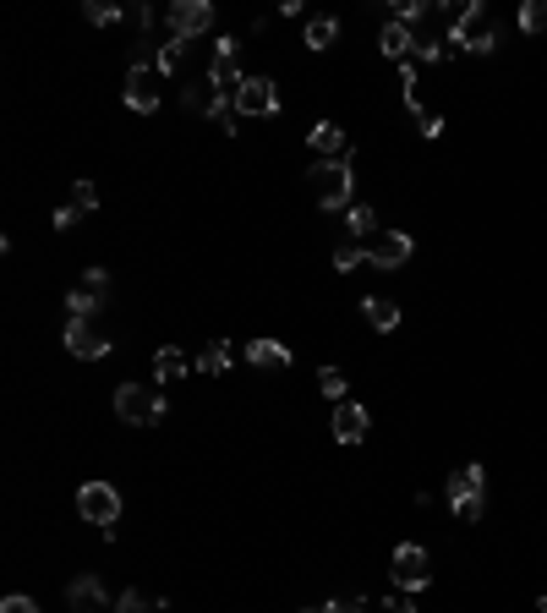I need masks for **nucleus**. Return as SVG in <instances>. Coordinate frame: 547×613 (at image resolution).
<instances>
[{"mask_svg": "<svg viewBox=\"0 0 547 613\" xmlns=\"http://www.w3.org/2000/svg\"><path fill=\"white\" fill-rule=\"evenodd\" d=\"M307 181H312V198H318L323 208H334V214H345L356 198V154L351 159H340V165H312L307 170Z\"/></svg>", "mask_w": 547, "mask_h": 613, "instance_id": "nucleus-1", "label": "nucleus"}, {"mask_svg": "<svg viewBox=\"0 0 547 613\" xmlns=\"http://www.w3.org/2000/svg\"><path fill=\"white\" fill-rule=\"evenodd\" d=\"M115 416L132 422V427H159L165 422V395L148 389V384H121L115 389Z\"/></svg>", "mask_w": 547, "mask_h": 613, "instance_id": "nucleus-2", "label": "nucleus"}, {"mask_svg": "<svg viewBox=\"0 0 547 613\" xmlns=\"http://www.w3.org/2000/svg\"><path fill=\"white\" fill-rule=\"evenodd\" d=\"M165 83H170V77L154 66V55H137L132 72H126V88H121V94H126V104H132V110L148 115V110H159V99H165Z\"/></svg>", "mask_w": 547, "mask_h": 613, "instance_id": "nucleus-3", "label": "nucleus"}, {"mask_svg": "<svg viewBox=\"0 0 547 613\" xmlns=\"http://www.w3.org/2000/svg\"><path fill=\"white\" fill-rule=\"evenodd\" d=\"M449 39H455L460 50H471V55H487L498 44V22L487 17V6H476V0H471V6H465V17L449 28Z\"/></svg>", "mask_w": 547, "mask_h": 613, "instance_id": "nucleus-4", "label": "nucleus"}, {"mask_svg": "<svg viewBox=\"0 0 547 613\" xmlns=\"http://www.w3.org/2000/svg\"><path fill=\"white\" fill-rule=\"evenodd\" d=\"M77 515H83L88 526L110 531L115 520H121V493H115L110 482H83V488H77Z\"/></svg>", "mask_w": 547, "mask_h": 613, "instance_id": "nucleus-5", "label": "nucleus"}, {"mask_svg": "<svg viewBox=\"0 0 547 613\" xmlns=\"http://www.w3.org/2000/svg\"><path fill=\"white\" fill-rule=\"evenodd\" d=\"M482 488H487V471L482 466H460L455 477H449V504H455V515L465 520V526L482 520Z\"/></svg>", "mask_w": 547, "mask_h": 613, "instance_id": "nucleus-6", "label": "nucleus"}, {"mask_svg": "<svg viewBox=\"0 0 547 613\" xmlns=\"http://www.w3.org/2000/svg\"><path fill=\"white\" fill-rule=\"evenodd\" d=\"M165 22H170V39L186 44V39L214 28V6H208V0H176V6L165 11Z\"/></svg>", "mask_w": 547, "mask_h": 613, "instance_id": "nucleus-7", "label": "nucleus"}, {"mask_svg": "<svg viewBox=\"0 0 547 613\" xmlns=\"http://www.w3.org/2000/svg\"><path fill=\"white\" fill-rule=\"evenodd\" d=\"M66 351L83 356V362H99V356H110V334L93 318H66Z\"/></svg>", "mask_w": 547, "mask_h": 613, "instance_id": "nucleus-8", "label": "nucleus"}, {"mask_svg": "<svg viewBox=\"0 0 547 613\" xmlns=\"http://www.w3.org/2000/svg\"><path fill=\"white\" fill-rule=\"evenodd\" d=\"M394 581H400L405 592H422V586L433 581V559H427V548H416V542L394 548Z\"/></svg>", "mask_w": 547, "mask_h": 613, "instance_id": "nucleus-9", "label": "nucleus"}, {"mask_svg": "<svg viewBox=\"0 0 547 613\" xmlns=\"http://www.w3.org/2000/svg\"><path fill=\"white\" fill-rule=\"evenodd\" d=\"M367 247V263H378V269H400V263H411V236L405 230H378Z\"/></svg>", "mask_w": 547, "mask_h": 613, "instance_id": "nucleus-10", "label": "nucleus"}, {"mask_svg": "<svg viewBox=\"0 0 547 613\" xmlns=\"http://www.w3.org/2000/svg\"><path fill=\"white\" fill-rule=\"evenodd\" d=\"M312 154H318V165H340V159H351V137H345V126L340 121L312 126Z\"/></svg>", "mask_w": 547, "mask_h": 613, "instance_id": "nucleus-11", "label": "nucleus"}, {"mask_svg": "<svg viewBox=\"0 0 547 613\" xmlns=\"http://www.w3.org/2000/svg\"><path fill=\"white\" fill-rule=\"evenodd\" d=\"M274 110H279L274 83H269V77H247L241 94H236V115H274Z\"/></svg>", "mask_w": 547, "mask_h": 613, "instance_id": "nucleus-12", "label": "nucleus"}, {"mask_svg": "<svg viewBox=\"0 0 547 613\" xmlns=\"http://www.w3.org/2000/svg\"><path fill=\"white\" fill-rule=\"evenodd\" d=\"M66 597H72V608H83V613H115V603H110V592H104L99 575L72 581V586H66Z\"/></svg>", "mask_w": 547, "mask_h": 613, "instance_id": "nucleus-13", "label": "nucleus"}, {"mask_svg": "<svg viewBox=\"0 0 547 613\" xmlns=\"http://www.w3.org/2000/svg\"><path fill=\"white\" fill-rule=\"evenodd\" d=\"M334 438H340V444H362L367 438V411L356 406V400H345V406H334Z\"/></svg>", "mask_w": 547, "mask_h": 613, "instance_id": "nucleus-14", "label": "nucleus"}, {"mask_svg": "<svg viewBox=\"0 0 547 613\" xmlns=\"http://www.w3.org/2000/svg\"><path fill=\"white\" fill-rule=\"evenodd\" d=\"M383 55H389V61H416V33L411 28H405V22H383Z\"/></svg>", "mask_w": 547, "mask_h": 613, "instance_id": "nucleus-15", "label": "nucleus"}, {"mask_svg": "<svg viewBox=\"0 0 547 613\" xmlns=\"http://www.w3.org/2000/svg\"><path fill=\"white\" fill-rule=\"evenodd\" d=\"M192 367L197 362H186V351H176V345H159V351H154V378H159V384H181Z\"/></svg>", "mask_w": 547, "mask_h": 613, "instance_id": "nucleus-16", "label": "nucleus"}, {"mask_svg": "<svg viewBox=\"0 0 547 613\" xmlns=\"http://www.w3.org/2000/svg\"><path fill=\"white\" fill-rule=\"evenodd\" d=\"M247 362L252 367H269V373H279V367H290V351L279 340H252L247 345Z\"/></svg>", "mask_w": 547, "mask_h": 613, "instance_id": "nucleus-17", "label": "nucleus"}, {"mask_svg": "<svg viewBox=\"0 0 547 613\" xmlns=\"http://www.w3.org/2000/svg\"><path fill=\"white\" fill-rule=\"evenodd\" d=\"M345 230H351L356 241H372L383 225H378V214H372V203H351L345 208Z\"/></svg>", "mask_w": 547, "mask_h": 613, "instance_id": "nucleus-18", "label": "nucleus"}, {"mask_svg": "<svg viewBox=\"0 0 547 613\" xmlns=\"http://www.w3.org/2000/svg\"><path fill=\"white\" fill-rule=\"evenodd\" d=\"M362 312H367V323H372V329H378V334L400 329V307H394V302H383V296H367V302H362Z\"/></svg>", "mask_w": 547, "mask_h": 613, "instance_id": "nucleus-19", "label": "nucleus"}, {"mask_svg": "<svg viewBox=\"0 0 547 613\" xmlns=\"http://www.w3.org/2000/svg\"><path fill=\"white\" fill-rule=\"evenodd\" d=\"M230 362H236V345H230V340H214L203 356H197V373H225Z\"/></svg>", "mask_w": 547, "mask_h": 613, "instance_id": "nucleus-20", "label": "nucleus"}, {"mask_svg": "<svg viewBox=\"0 0 547 613\" xmlns=\"http://www.w3.org/2000/svg\"><path fill=\"white\" fill-rule=\"evenodd\" d=\"M340 39V17H312L307 22V50H329Z\"/></svg>", "mask_w": 547, "mask_h": 613, "instance_id": "nucleus-21", "label": "nucleus"}, {"mask_svg": "<svg viewBox=\"0 0 547 613\" xmlns=\"http://www.w3.org/2000/svg\"><path fill=\"white\" fill-rule=\"evenodd\" d=\"M318 389L334 400V406H345V395H351V384H345L340 367H318Z\"/></svg>", "mask_w": 547, "mask_h": 613, "instance_id": "nucleus-22", "label": "nucleus"}, {"mask_svg": "<svg viewBox=\"0 0 547 613\" xmlns=\"http://www.w3.org/2000/svg\"><path fill=\"white\" fill-rule=\"evenodd\" d=\"M115 613H170L159 597H148V592H121V603H115Z\"/></svg>", "mask_w": 547, "mask_h": 613, "instance_id": "nucleus-23", "label": "nucleus"}, {"mask_svg": "<svg viewBox=\"0 0 547 613\" xmlns=\"http://www.w3.org/2000/svg\"><path fill=\"white\" fill-rule=\"evenodd\" d=\"M77 291H83V296H93V302H110V274H104V269H88L83 274V285H77Z\"/></svg>", "mask_w": 547, "mask_h": 613, "instance_id": "nucleus-24", "label": "nucleus"}, {"mask_svg": "<svg viewBox=\"0 0 547 613\" xmlns=\"http://www.w3.org/2000/svg\"><path fill=\"white\" fill-rule=\"evenodd\" d=\"M520 28H526V33H547V0H526V6H520Z\"/></svg>", "mask_w": 547, "mask_h": 613, "instance_id": "nucleus-25", "label": "nucleus"}, {"mask_svg": "<svg viewBox=\"0 0 547 613\" xmlns=\"http://www.w3.org/2000/svg\"><path fill=\"white\" fill-rule=\"evenodd\" d=\"M77 208V214H93V208H99V187H93V181H72V198H66Z\"/></svg>", "mask_w": 547, "mask_h": 613, "instance_id": "nucleus-26", "label": "nucleus"}, {"mask_svg": "<svg viewBox=\"0 0 547 613\" xmlns=\"http://www.w3.org/2000/svg\"><path fill=\"white\" fill-rule=\"evenodd\" d=\"M181 55H186V44H181V39H170L165 50H154V66L170 77V72H176V66H181Z\"/></svg>", "mask_w": 547, "mask_h": 613, "instance_id": "nucleus-27", "label": "nucleus"}, {"mask_svg": "<svg viewBox=\"0 0 547 613\" xmlns=\"http://www.w3.org/2000/svg\"><path fill=\"white\" fill-rule=\"evenodd\" d=\"M367 258V247H362V241H345V247H334V269H356V263H362Z\"/></svg>", "mask_w": 547, "mask_h": 613, "instance_id": "nucleus-28", "label": "nucleus"}, {"mask_svg": "<svg viewBox=\"0 0 547 613\" xmlns=\"http://www.w3.org/2000/svg\"><path fill=\"white\" fill-rule=\"evenodd\" d=\"M88 22H99V28H110V22H121V6H110V0H88Z\"/></svg>", "mask_w": 547, "mask_h": 613, "instance_id": "nucleus-29", "label": "nucleus"}, {"mask_svg": "<svg viewBox=\"0 0 547 613\" xmlns=\"http://www.w3.org/2000/svg\"><path fill=\"white\" fill-rule=\"evenodd\" d=\"M323 613H367V597H334L323 603Z\"/></svg>", "mask_w": 547, "mask_h": 613, "instance_id": "nucleus-30", "label": "nucleus"}, {"mask_svg": "<svg viewBox=\"0 0 547 613\" xmlns=\"http://www.w3.org/2000/svg\"><path fill=\"white\" fill-rule=\"evenodd\" d=\"M0 613H39V603H33V597H6Z\"/></svg>", "mask_w": 547, "mask_h": 613, "instance_id": "nucleus-31", "label": "nucleus"}, {"mask_svg": "<svg viewBox=\"0 0 547 613\" xmlns=\"http://www.w3.org/2000/svg\"><path fill=\"white\" fill-rule=\"evenodd\" d=\"M416 121H422V132H427V137H438V132H444V115H438V110H422Z\"/></svg>", "mask_w": 547, "mask_h": 613, "instance_id": "nucleus-32", "label": "nucleus"}, {"mask_svg": "<svg viewBox=\"0 0 547 613\" xmlns=\"http://www.w3.org/2000/svg\"><path fill=\"white\" fill-rule=\"evenodd\" d=\"M77 219H83V214H77V208H72V203H61V208H55V230H72V225H77Z\"/></svg>", "mask_w": 547, "mask_h": 613, "instance_id": "nucleus-33", "label": "nucleus"}, {"mask_svg": "<svg viewBox=\"0 0 547 613\" xmlns=\"http://www.w3.org/2000/svg\"><path fill=\"white\" fill-rule=\"evenodd\" d=\"M383 613H416L411 597H383Z\"/></svg>", "mask_w": 547, "mask_h": 613, "instance_id": "nucleus-34", "label": "nucleus"}, {"mask_svg": "<svg viewBox=\"0 0 547 613\" xmlns=\"http://www.w3.org/2000/svg\"><path fill=\"white\" fill-rule=\"evenodd\" d=\"M537 613H547V597H542V603H537Z\"/></svg>", "mask_w": 547, "mask_h": 613, "instance_id": "nucleus-35", "label": "nucleus"}, {"mask_svg": "<svg viewBox=\"0 0 547 613\" xmlns=\"http://www.w3.org/2000/svg\"><path fill=\"white\" fill-rule=\"evenodd\" d=\"M307 613H323V608H307Z\"/></svg>", "mask_w": 547, "mask_h": 613, "instance_id": "nucleus-36", "label": "nucleus"}]
</instances>
